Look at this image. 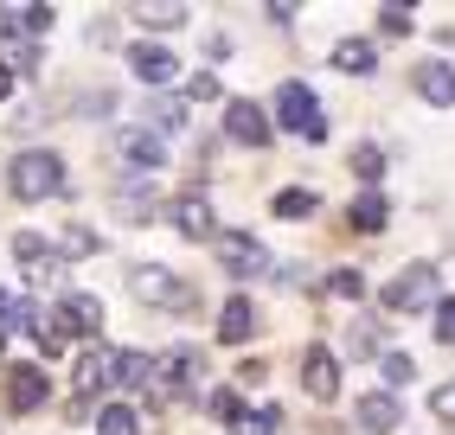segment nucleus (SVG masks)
Wrapping results in <instances>:
<instances>
[{
	"label": "nucleus",
	"instance_id": "obj_1",
	"mask_svg": "<svg viewBox=\"0 0 455 435\" xmlns=\"http://www.w3.org/2000/svg\"><path fill=\"white\" fill-rule=\"evenodd\" d=\"M7 193H13L20 205L58 199V193H65V161H58L52 147H26V154H13V167H7Z\"/></svg>",
	"mask_w": 455,
	"mask_h": 435
},
{
	"label": "nucleus",
	"instance_id": "obj_2",
	"mask_svg": "<svg viewBox=\"0 0 455 435\" xmlns=\"http://www.w3.org/2000/svg\"><path fill=\"white\" fill-rule=\"evenodd\" d=\"M276 115H283L289 135H301V141H327V115H321V103H315L308 83H283V90H276Z\"/></svg>",
	"mask_w": 455,
	"mask_h": 435
},
{
	"label": "nucleus",
	"instance_id": "obj_3",
	"mask_svg": "<svg viewBox=\"0 0 455 435\" xmlns=\"http://www.w3.org/2000/svg\"><path fill=\"white\" fill-rule=\"evenodd\" d=\"M129 295L148 301V307H187V301H193V289L180 282L173 269H161V263H135V269H129Z\"/></svg>",
	"mask_w": 455,
	"mask_h": 435
},
{
	"label": "nucleus",
	"instance_id": "obj_4",
	"mask_svg": "<svg viewBox=\"0 0 455 435\" xmlns=\"http://www.w3.org/2000/svg\"><path fill=\"white\" fill-rule=\"evenodd\" d=\"M199 378H205V359L193 346H173L155 359V391L161 397H199Z\"/></svg>",
	"mask_w": 455,
	"mask_h": 435
},
{
	"label": "nucleus",
	"instance_id": "obj_5",
	"mask_svg": "<svg viewBox=\"0 0 455 435\" xmlns=\"http://www.w3.org/2000/svg\"><path fill=\"white\" fill-rule=\"evenodd\" d=\"M436 301V269L430 263H411V269H398L385 282V307L391 314H417V307H430Z\"/></svg>",
	"mask_w": 455,
	"mask_h": 435
},
{
	"label": "nucleus",
	"instance_id": "obj_6",
	"mask_svg": "<svg viewBox=\"0 0 455 435\" xmlns=\"http://www.w3.org/2000/svg\"><path fill=\"white\" fill-rule=\"evenodd\" d=\"M52 327H58V339H97V333H103V301L84 295V289H65Z\"/></svg>",
	"mask_w": 455,
	"mask_h": 435
},
{
	"label": "nucleus",
	"instance_id": "obj_7",
	"mask_svg": "<svg viewBox=\"0 0 455 435\" xmlns=\"http://www.w3.org/2000/svg\"><path fill=\"white\" fill-rule=\"evenodd\" d=\"M116 154L135 167V179H148V173L167 167V141L155 129H135V122H129V129H116Z\"/></svg>",
	"mask_w": 455,
	"mask_h": 435
},
{
	"label": "nucleus",
	"instance_id": "obj_8",
	"mask_svg": "<svg viewBox=\"0 0 455 435\" xmlns=\"http://www.w3.org/2000/svg\"><path fill=\"white\" fill-rule=\"evenodd\" d=\"M219 263H225V275H263L269 250L257 237H244V231H219Z\"/></svg>",
	"mask_w": 455,
	"mask_h": 435
},
{
	"label": "nucleus",
	"instance_id": "obj_9",
	"mask_svg": "<svg viewBox=\"0 0 455 435\" xmlns=\"http://www.w3.org/2000/svg\"><path fill=\"white\" fill-rule=\"evenodd\" d=\"M225 135H231V141H251V147H269V135H276V129H269V115H263L251 97H231V103H225Z\"/></svg>",
	"mask_w": 455,
	"mask_h": 435
},
{
	"label": "nucleus",
	"instance_id": "obj_10",
	"mask_svg": "<svg viewBox=\"0 0 455 435\" xmlns=\"http://www.w3.org/2000/svg\"><path fill=\"white\" fill-rule=\"evenodd\" d=\"M13 257L26 263V282H33V289L58 282V269H65V263H58V250H45L39 231H20V237H13Z\"/></svg>",
	"mask_w": 455,
	"mask_h": 435
},
{
	"label": "nucleus",
	"instance_id": "obj_11",
	"mask_svg": "<svg viewBox=\"0 0 455 435\" xmlns=\"http://www.w3.org/2000/svg\"><path fill=\"white\" fill-rule=\"evenodd\" d=\"M129 71H135L148 90H161V83L180 77V58H173L167 45H148V39H141V45H129Z\"/></svg>",
	"mask_w": 455,
	"mask_h": 435
},
{
	"label": "nucleus",
	"instance_id": "obj_12",
	"mask_svg": "<svg viewBox=\"0 0 455 435\" xmlns=\"http://www.w3.org/2000/svg\"><path fill=\"white\" fill-rule=\"evenodd\" d=\"M353 423L366 429V435H391V429L404 423V410H398V397H391V391H366V397L353 403Z\"/></svg>",
	"mask_w": 455,
	"mask_h": 435
},
{
	"label": "nucleus",
	"instance_id": "obj_13",
	"mask_svg": "<svg viewBox=\"0 0 455 435\" xmlns=\"http://www.w3.org/2000/svg\"><path fill=\"white\" fill-rule=\"evenodd\" d=\"M301 384H308V397L333 403V397H340V359H333L327 346H308V359H301Z\"/></svg>",
	"mask_w": 455,
	"mask_h": 435
},
{
	"label": "nucleus",
	"instance_id": "obj_14",
	"mask_svg": "<svg viewBox=\"0 0 455 435\" xmlns=\"http://www.w3.org/2000/svg\"><path fill=\"white\" fill-rule=\"evenodd\" d=\"M39 403H45V371L39 365H13L7 371V410L13 416H33Z\"/></svg>",
	"mask_w": 455,
	"mask_h": 435
},
{
	"label": "nucleus",
	"instance_id": "obj_15",
	"mask_svg": "<svg viewBox=\"0 0 455 435\" xmlns=\"http://www.w3.org/2000/svg\"><path fill=\"white\" fill-rule=\"evenodd\" d=\"M411 83H417V97H423V103H436V109H455V71L443 65V58H423V65L411 71Z\"/></svg>",
	"mask_w": 455,
	"mask_h": 435
},
{
	"label": "nucleus",
	"instance_id": "obj_16",
	"mask_svg": "<svg viewBox=\"0 0 455 435\" xmlns=\"http://www.w3.org/2000/svg\"><path fill=\"white\" fill-rule=\"evenodd\" d=\"M173 231H180V237H193V243H199V237H212V243H219V225H212V205H205L199 193H180V199H173Z\"/></svg>",
	"mask_w": 455,
	"mask_h": 435
},
{
	"label": "nucleus",
	"instance_id": "obj_17",
	"mask_svg": "<svg viewBox=\"0 0 455 435\" xmlns=\"http://www.w3.org/2000/svg\"><path fill=\"white\" fill-rule=\"evenodd\" d=\"M52 20V7H0V39H45Z\"/></svg>",
	"mask_w": 455,
	"mask_h": 435
},
{
	"label": "nucleus",
	"instance_id": "obj_18",
	"mask_svg": "<svg viewBox=\"0 0 455 435\" xmlns=\"http://www.w3.org/2000/svg\"><path fill=\"white\" fill-rule=\"evenodd\" d=\"M251 333H257V307H251V295H231V301L219 307V339H225V346H244Z\"/></svg>",
	"mask_w": 455,
	"mask_h": 435
},
{
	"label": "nucleus",
	"instance_id": "obj_19",
	"mask_svg": "<svg viewBox=\"0 0 455 435\" xmlns=\"http://www.w3.org/2000/svg\"><path fill=\"white\" fill-rule=\"evenodd\" d=\"M129 20L141 33H173V26H187L193 7H180V0H155V7H129Z\"/></svg>",
	"mask_w": 455,
	"mask_h": 435
},
{
	"label": "nucleus",
	"instance_id": "obj_20",
	"mask_svg": "<svg viewBox=\"0 0 455 435\" xmlns=\"http://www.w3.org/2000/svg\"><path fill=\"white\" fill-rule=\"evenodd\" d=\"M333 65H340L347 77H372L379 71V45L372 39H340L333 45Z\"/></svg>",
	"mask_w": 455,
	"mask_h": 435
},
{
	"label": "nucleus",
	"instance_id": "obj_21",
	"mask_svg": "<svg viewBox=\"0 0 455 435\" xmlns=\"http://www.w3.org/2000/svg\"><path fill=\"white\" fill-rule=\"evenodd\" d=\"M385 218H391V205H385V193L372 186V193H359V199H353L347 225H353V231H366V237H379V231H385Z\"/></svg>",
	"mask_w": 455,
	"mask_h": 435
},
{
	"label": "nucleus",
	"instance_id": "obj_22",
	"mask_svg": "<svg viewBox=\"0 0 455 435\" xmlns=\"http://www.w3.org/2000/svg\"><path fill=\"white\" fill-rule=\"evenodd\" d=\"M116 359H123V352H109V346L84 352V359H77V384H84V391H103V384H116Z\"/></svg>",
	"mask_w": 455,
	"mask_h": 435
},
{
	"label": "nucleus",
	"instance_id": "obj_23",
	"mask_svg": "<svg viewBox=\"0 0 455 435\" xmlns=\"http://www.w3.org/2000/svg\"><path fill=\"white\" fill-rule=\"evenodd\" d=\"M148 129H155L161 141H167V135H180V129H187V103H173V97L148 103Z\"/></svg>",
	"mask_w": 455,
	"mask_h": 435
},
{
	"label": "nucleus",
	"instance_id": "obj_24",
	"mask_svg": "<svg viewBox=\"0 0 455 435\" xmlns=\"http://www.w3.org/2000/svg\"><path fill=\"white\" fill-rule=\"evenodd\" d=\"M7 327H33L39 333V314H33V301H26V295L0 289V333H7Z\"/></svg>",
	"mask_w": 455,
	"mask_h": 435
},
{
	"label": "nucleus",
	"instance_id": "obj_25",
	"mask_svg": "<svg viewBox=\"0 0 455 435\" xmlns=\"http://www.w3.org/2000/svg\"><path fill=\"white\" fill-rule=\"evenodd\" d=\"M97 435H141V416L129 403H109V410H97Z\"/></svg>",
	"mask_w": 455,
	"mask_h": 435
},
{
	"label": "nucleus",
	"instance_id": "obj_26",
	"mask_svg": "<svg viewBox=\"0 0 455 435\" xmlns=\"http://www.w3.org/2000/svg\"><path fill=\"white\" fill-rule=\"evenodd\" d=\"M116 384H155V359H148V352H123V359H116Z\"/></svg>",
	"mask_w": 455,
	"mask_h": 435
},
{
	"label": "nucleus",
	"instance_id": "obj_27",
	"mask_svg": "<svg viewBox=\"0 0 455 435\" xmlns=\"http://www.w3.org/2000/svg\"><path fill=\"white\" fill-rule=\"evenodd\" d=\"M353 173H359V179H366V193H372V186L385 179V154H379L372 141H359V147H353Z\"/></svg>",
	"mask_w": 455,
	"mask_h": 435
},
{
	"label": "nucleus",
	"instance_id": "obj_28",
	"mask_svg": "<svg viewBox=\"0 0 455 435\" xmlns=\"http://www.w3.org/2000/svg\"><path fill=\"white\" fill-rule=\"evenodd\" d=\"M116 211H123V218H155V186H148V179H135L129 193L116 199Z\"/></svg>",
	"mask_w": 455,
	"mask_h": 435
},
{
	"label": "nucleus",
	"instance_id": "obj_29",
	"mask_svg": "<svg viewBox=\"0 0 455 435\" xmlns=\"http://www.w3.org/2000/svg\"><path fill=\"white\" fill-rule=\"evenodd\" d=\"M276 218H315V193H308V186H289V193H276Z\"/></svg>",
	"mask_w": 455,
	"mask_h": 435
},
{
	"label": "nucleus",
	"instance_id": "obj_30",
	"mask_svg": "<svg viewBox=\"0 0 455 435\" xmlns=\"http://www.w3.org/2000/svg\"><path fill=\"white\" fill-rule=\"evenodd\" d=\"M327 295L359 301V295H366V275H359V269H333V275H327Z\"/></svg>",
	"mask_w": 455,
	"mask_h": 435
},
{
	"label": "nucleus",
	"instance_id": "obj_31",
	"mask_svg": "<svg viewBox=\"0 0 455 435\" xmlns=\"http://www.w3.org/2000/svg\"><path fill=\"white\" fill-rule=\"evenodd\" d=\"M276 423H283L276 410H257V416L244 410V416H237V423H231V435H276Z\"/></svg>",
	"mask_w": 455,
	"mask_h": 435
},
{
	"label": "nucleus",
	"instance_id": "obj_32",
	"mask_svg": "<svg viewBox=\"0 0 455 435\" xmlns=\"http://www.w3.org/2000/svg\"><path fill=\"white\" fill-rule=\"evenodd\" d=\"M379 33L385 39H404L411 33V7H379Z\"/></svg>",
	"mask_w": 455,
	"mask_h": 435
},
{
	"label": "nucleus",
	"instance_id": "obj_33",
	"mask_svg": "<svg viewBox=\"0 0 455 435\" xmlns=\"http://www.w3.org/2000/svg\"><path fill=\"white\" fill-rule=\"evenodd\" d=\"M205 410L219 416V423H237V416H244V403H237V391H212V403H205Z\"/></svg>",
	"mask_w": 455,
	"mask_h": 435
},
{
	"label": "nucleus",
	"instance_id": "obj_34",
	"mask_svg": "<svg viewBox=\"0 0 455 435\" xmlns=\"http://www.w3.org/2000/svg\"><path fill=\"white\" fill-rule=\"evenodd\" d=\"M347 346H353V359H366V352L379 346V327H372V320H353V333H347Z\"/></svg>",
	"mask_w": 455,
	"mask_h": 435
},
{
	"label": "nucleus",
	"instance_id": "obj_35",
	"mask_svg": "<svg viewBox=\"0 0 455 435\" xmlns=\"http://www.w3.org/2000/svg\"><path fill=\"white\" fill-rule=\"evenodd\" d=\"M97 250V231H84V225H65V257H90Z\"/></svg>",
	"mask_w": 455,
	"mask_h": 435
},
{
	"label": "nucleus",
	"instance_id": "obj_36",
	"mask_svg": "<svg viewBox=\"0 0 455 435\" xmlns=\"http://www.w3.org/2000/svg\"><path fill=\"white\" fill-rule=\"evenodd\" d=\"M430 410H436L443 423H455V384H436V391H430Z\"/></svg>",
	"mask_w": 455,
	"mask_h": 435
},
{
	"label": "nucleus",
	"instance_id": "obj_37",
	"mask_svg": "<svg viewBox=\"0 0 455 435\" xmlns=\"http://www.w3.org/2000/svg\"><path fill=\"white\" fill-rule=\"evenodd\" d=\"M411 378V352H385V384H404Z\"/></svg>",
	"mask_w": 455,
	"mask_h": 435
},
{
	"label": "nucleus",
	"instance_id": "obj_38",
	"mask_svg": "<svg viewBox=\"0 0 455 435\" xmlns=\"http://www.w3.org/2000/svg\"><path fill=\"white\" fill-rule=\"evenodd\" d=\"M187 97H193V103H212V97H219V77H212V71H199V77L187 83Z\"/></svg>",
	"mask_w": 455,
	"mask_h": 435
},
{
	"label": "nucleus",
	"instance_id": "obj_39",
	"mask_svg": "<svg viewBox=\"0 0 455 435\" xmlns=\"http://www.w3.org/2000/svg\"><path fill=\"white\" fill-rule=\"evenodd\" d=\"M436 333H443V339H455V301H443V307H436Z\"/></svg>",
	"mask_w": 455,
	"mask_h": 435
},
{
	"label": "nucleus",
	"instance_id": "obj_40",
	"mask_svg": "<svg viewBox=\"0 0 455 435\" xmlns=\"http://www.w3.org/2000/svg\"><path fill=\"white\" fill-rule=\"evenodd\" d=\"M13 97V65H0V103Z\"/></svg>",
	"mask_w": 455,
	"mask_h": 435
},
{
	"label": "nucleus",
	"instance_id": "obj_41",
	"mask_svg": "<svg viewBox=\"0 0 455 435\" xmlns=\"http://www.w3.org/2000/svg\"><path fill=\"white\" fill-rule=\"evenodd\" d=\"M0 352H7V333H0Z\"/></svg>",
	"mask_w": 455,
	"mask_h": 435
}]
</instances>
